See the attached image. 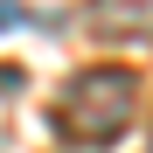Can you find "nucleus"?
<instances>
[{
    "label": "nucleus",
    "mask_w": 153,
    "mask_h": 153,
    "mask_svg": "<svg viewBox=\"0 0 153 153\" xmlns=\"http://www.w3.org/2000/svg\"><path fill=\"white\" fill-rule=\"evenodd\" d=\"M132 118H139V70H125V63L76 70L49 105V125L70 146H118L132 132Z\"/></svg>",
    "instance_id": "nucleus-1"
},
{
    "label": "nucleus",
    "mask_w": 153,
    "mask_h": 153,
    "mask_svg": "<svg viewBox=\"0 0 153 153\" xmlns=\"http://www.w3.org/2000/svg\"><path fill=\"white\" fill-rule=\"evenodd\" d=\"M84 28L97 42H153V0H91Z\"/></svg>",
    "instance_id": "nucleus-2"
},
{
    "label": "nucleus",
    "mask_w": 153,
    "mask_h": 153,
    "mask_svg": "<svg viewBox=\"0 0 153 153\" xmlns=\"http://www.w3.org/2000/svg\"><path fill=\"white\" fill-rule=\"evenodd\" d=\"M14 21H28V14H21V0H0V28H14Z\"/></svg>",
    "instance_id": "nucleus-3"
}]
</instances>
